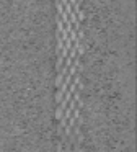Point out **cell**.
Masks as SVG:
<instances>
[{
	"label": "cell",
	"instance_id": "obj_1",
	"mask_svg": "<svg viewBox=\"0 0 137 152\" xmlns=\"http://www.w3.org/2000/svg\"><path fill=\"white\" fill-rule=\"evenodd\" d=\"M54 115H56V120L60 121V120H62V116H64V108L57 105V106H56V111H54Z\"/></svg>",
	"mask_w": 137,
	"mask_h": 152
}]
</instances>
